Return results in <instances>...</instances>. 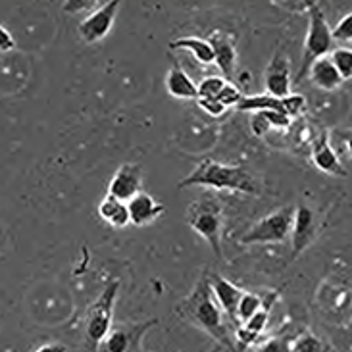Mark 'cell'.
Wrapping results in <instances>:
<instances>
[{
    "label": "cell",
    "mask_w": 352,
    "mask_h": 352,
    "mask_svg": "<svg viewBox=\"0 0 352 352\" xmlns=\"http://www.w3.org/2000/svg\"><path fill=\"white\" fill-rule=\"evenodd\" d=\"M318 233V219L316 214L308 206H298L295 210V221H293V231H291V241H293V254H300L308 245H312Z\"/></svg>",
    "instance_id": "obj_13"
},
{
    "label": "cell",
    "mask_w": 352,
    "mask_h": 352,
    "mask_svg": "<svg viewBox=\"0 0 352 352\" xmlns=\"http://www.w3.org/2000/svg\"><path fill=\"white\" fill-rule=\"evenodd\" d=\"M120 6H122L120 0H110L98 10H95L89 18H85L79 23V28H77L79 37L83 38L85 43H98V41L108 37V33L114 28Z\"/></svg>",
    "instance_id": "obj_7"
},
{
    "label": "cell",
    "mask_w": 352,
    "mask_h": 352,
    "mask_svg": "<svg viewBox=\"0 0 352 352\" xmlns=\"http://www.w3.org/2000/svg\"><path fill=\"white\" fill-rule=\"evenodd\" d=\"M308 77H310L312 83H314L316 87H320L322 91H337L339 87L343 85V77L339 76V72L335 69L329 56L316 60L314 64L310 66Z\"/></svg>",
    "instance_id": "obj_16"
},
{
    "label": "cell",
    "mask_w": 352,
    "mask_h": 352,
    "mask_svg": "<svg viewBox=\"0 0 352 352\" xmlns=\"http://www.w3.org/2000/svg\"><path fill=\"white\" fill-rule=\"evenodd\" d=\"M197 102H199L200 108H202L208 116H212V118H219V116H223L228 112V108L221 104L219 100H216V98H214V100H202V98H200Z\"/></svg>",
    "instance_id": "obj_31"
},
{
    "label": "cell",
    "mask_w": 352,
    "mask_h": 352,
    "mask_svg": "<svg viewBox=\"0 0 352 352\" xmlns=\"http://www.w3.org/2000/svg\"><path fill=\"white\" fill-rule=\"evenodd\" d=\"M267 314H270V312H266V310H260V312L252 316L248 322H245V324H243V327H245L247 331H250V333H254L260 337V335L264 333V329H266Z\"/></svg>",
    "instance_id": "obj_29"
},
{
    "label": "cell",
    "mask_w": 352,
    "mask_h": 352,
    "mask_svg": "<svg viewBox=\"0 0 352 352\" xmlns=\"http://www.w3.org/2000/svg\"><path fill=\"white\" fill-rule=\"evenodd\" d=\"M237 108L241 112H252V114H254V112H267V110L279 112V114H285L283 102H281L279 98H274L272 95H267V93L254 96H243V100L239 102Z\"/></svg>",
    "instance_id": "obj_20"
},
{
    "label": "cell",
    "mask_w": 352,
    "mask_h": 352,
    "mask_svg": "<svg viewBox=\"0 0 352 352\" xmlns=\"http://www.w3.org/2000/svg\"><path fill=\"white\" fill-rule=\"evenodd\" d=\"M308 18H310V23H308V33H306L305 41V58H302L300 72L295 77V83H300L305 77H308L310 66L314 64L316 60L329 56L335 43L324 10L320 8L318 2H312L308 6Z\"/></svg>",
    "instance_id": "obj_3"
},
{
    "label": "cell",
    "mask_w": 352,
    "mask_h": 352,
    "mask_svg": "<svg viewBox=\"0 0 352 352\" xmlns=\"http://www.w3.org/2000/svg\"><path fill=\"white\" fill-rule=\"evenodd\" d=\"M295 210L293 206L277 210L270 216L258 219L252 228L241 237V245H267V243H283L291 237L293 221H295Z\"/></svg>",
    "instance_id": "obj_6"
},
{
    "label": "cell",
    "mask_w": 352,
    "mask_h": 352,
    "mask_svg": "<svg viewBox=\"0 0 352 352\" xmlns=\"http://www.w3.org/2000/svg\"><path fill=\"white\" fill-rule=\"evenodd\" d=\"M95 4L96 2H93V0H67V2H64L62 10L66 14H77V12H85V10L95 6Z\"/></svg>",
    "instance_id": "obj_33"
},
{
    "label": "cell",
    "mask_w": 352,
    "mask_h": 352,
    "mask_svg": "<svg viewBox=\"0 0 352 352\" xmlns=\"http://www.w3.org/2000/svg\"><path fill=\"white\" fill-rule=\"evenodd\" d=\"M14 47H16L14 35L10 33L8 29L0 25V52H10Z\"/></svg>",
    "instance_id": "obj_34"
},
{
    "label": "cell",
    "mask_w": 352,
    "mask_h": 352,
    "mask_svg": "<svg viewBox=\"0 0 352 352\" xmlns=\"http://www.w3.org/2000/svg\"><path fill=\"white\" fill-rule=\"evenodd\" d=\"M185 187H208L218 190H233L243 195H262V185L254 175L239 166H226L216 160H202L192 172L179 183Z\"/></svg>",
    "instance_id": "obj_2"
},
{
    "label": "cell",
    "mask_w": 352,
    "mask_h": 352,
    "mask_svg": "<svg viewBox=\"0 0 352 352\" xmlns=\"http://www.w3.org/2000/svg\"><path fill=\"white\" fill-rule=\"evenodd\" d=\"M141 187H143V168L139 164H122L108 185V195L129 202L141 192Z\"/></svg>",
    "instance_id": "obj_9"
},
{
    "label": "cell",
    "mask_w": 352,
    "mask_h": 352,
    "mask_svg": "<svg viewBox=\"0 0 352 352\" xmlns=\"http://www.w3.org/2000/svg\"><path fill=\"white\" fill-rule=\"evenodd\" d=\"M329 144L333 146V151L341 158V162H343L344 156L352 162V129H333L329 133Z\"/></svg>",
    "instance_id": "obj_21"
},
{
    "label": "cell",
    "mask_w": 352,
    "mask_h": 352,
    "mask_svg": "<svg viewBox=\"0 0 352 352\" xmlns=\"http://www.w3.org/2000/svg\"><path fill=\"white\" fill-rule=\"evenodd\" d=\"M156 322L118 325L104 341V352H143V337Z\"/></svg>",
    "instance_id": "obj_8"
},
{
    "label": "cell",
    "mask_w": 352,
    "mask_h": 352,
    "mask_svg": "<svg viewBox=\"0 0 352 352\" xmlns=\"http://www.w3.org/2000/svg\"><path fill=\"white\" fill-rule=\"evenodd\" d=\"M208 43L214 50V62L221 69L223 79H228L231 83V79L235 76V67H237V48H235L233 38L226 35L223 31H214L210 35Z\"/></svg>",
    "instance_id": "obj_12"
},
{
    "label": "cell",
    "mask_w": 352,
    "mask_h": 352,
    "mask_svg": "<svg viewBox=\"0 0 352 352\" xmlns=\"http://www.w3.org/2000/svg\"><path fill=\"white\" fill-rule=\"evenodd\" d=\"M98 216L104 219L108 226L112 228H127L131 223V216H129V208L127 202L120 199H114L110 195H106L104 199L98 204Z\"/></svg>",
    "instance_id": "obj_18"
},
{
    "label": "cell",
    "mask_w": 352,
    "mask_h": 352,
    "mask_svg": "<svg viewBox=\"0 0 352 352\" xmlns=\"http://www.w3.org/2000/svg\"><path fill=\"white\" fill-rule=\"evenodd\" d=\"M210 287H212V293H214V298L219 305V308L226 312V314L237 322V308L241 298L245 295L243 289H239L237 285H233L231 281H228L226 277L218 276V274H210L208 276Z\"/></svg>",
    "instance_id": "obj_14"
},
{
    "label": "cell",
    "mask_w": 352,
    "mask_h": 352,
    "mask_svg": "<svg viewBox=\"0 0 352 352\" xmlns=\"http://www.w3.org/2000/svg\"><path fill=\"white\" fill-rule=\"evenodd\" d=\"M281 102H283V110H285L287 118H291V120L306 112V98L302 95H289L285 98H281Z\"/></svg>",
    "instance_id": "obj_26"
},
{
    "label": "cell",
    "mask_w": 352,
    "mask_h": 352,
    "mask_svg": "<svg viewBox=\"0 0 352 352\" xmlns=\"http://www.w3.org/2000/svg\"><path fill=\"white\" fill-rule=\"evenodd\" d=\"M170 48L172 50H185L192 56L199 60L200 64L208 66V64H214V50H212V45H210L206 38L200 37H183L175 38L170 43Z\"/></svg>",
    "instance_id": "obj_19"
},
{
    "label": "cell",
    "mask_w": 352,
    "mask_h": 352,
    "mask_svg": "<svg viewBox=\"0 0 352 352\" xmlns=\"http://www.w3.org/2000/svg\"><path fill=\"white\" fill-rule=\"evenodd\" d=\"M260 310H264V300L262 296L254 295V293H245L237 308V322H248L254 314H258Z\"/></svg>",
    "instance_id": "obj_22"
},
{
    "label": "cell",
    "mask_w": 352,
    "mask_h": 352,
    "mask_svg": "<svg viewBox=\"0 0 352 352\" xmlns=\"http://www.w3.org/2000/svg\"><path fill=\"white\" fill-rule=\"evenodd\" d=\"M331 35L337 43H352V12L337 21V25L331 29Z\"/></svg>",
    "instance_id": "obj_27"
},
{
    "label": "cell",
    "mask_w": 352,
    "mask_h": 352,
    "mask_svg": "<svg viewBox=\"0 0 352 352\" xmlns=\"http://www.w3.org/2000/svg\"><path fill=\"white\" fill-rule=\"evenodd\" d=\"M35 352H67V349L60 343H48L43 344V346H38Z\"/></svg>",
    "instance_id": "obj_35"
},
{
    "label": "cell",
    "mask_w": 352,
    "mask_h": 352,
    "mask_svg": "<svg viewBox=\"0 0 352 352\" xmlns=\"http://www.w3.org/2000/svg\"><path fill=\"white\" fill-rule=\"evenodd\" d=\"M258 352H291V344L283 339H267L266 343L260 344Z\"/></svg>",
    "instance_id": "obj_32"
},
{
    "label": "cell",
    "mask_w": 352,
    "mask_h": 352,
    "mask_svg": "<svg viewBox=\"0 0 352 352\" xmlns=\"http://www.w3.org/2000/svg\"><path fill=\"white\" fill-rule=\"evenodd\" d=\"M312 162L320 172L327 173V175H337V177H346L349 175L344 164L337 156L333 146L329 144V133L327 131H322L320 137L314 141V144H312Z\"/></svg>",
    "instance_id": "obj_11"
},
{
    "label": "cell",
    "mask_w": 352,
    "mask_h": 352,
    "mask_svg": "<svg viewBox=\"0 0 352 352\" xmlns=\"http://www.w3.org/2000/svg\"><path fill=\"white\" fill-rule=\"evenodd\" d=\"M175 312L183 320H187L189 324L197 325L202 331H206L214 339H218L219 343L231 349V341H229L226 325H223V314H221V308L214 298L208 276L200 279L199 285L195 287V291L175 306Z\"/></svg>",
    "instance_id": "obj_1"
},
{
    "label": "cell",
    "mask_w": 352,
    "mask_h": 352,
    "mask_svg": "<svg viewBox=\"0 0 352 352\" xmlns=\"http://www.w3.org/2000/svg\"><path fill=\"white\" fill-rule=\"evenodd\" d=\"M166 89L173 98L181 100H199V89L197 83L190 79L181 67H170L168 76H166Z\"/></svg>",
    "instance_id": "obj_17"
},
{
    "label": "cell",
    "mask_w": 352,
    "mask_h": 352,
    "mask_svg": "<svg viewBox=\"0 0 352 352\" xmlns=\"http://www.w3.org/2000/svg\"><path fill=\"white\" fill-rule=\"evenodd\" d=\"M118 291H120V281L112 279L104 291L98 295L95 302L91 305L89 312H87L85 322V333L87 341L91 343L93 349L104 341L110 329H112V314H114V305L118 298Z\"/></svg>",
    "instance_id": "obj_5"
},
{
    "label": "cell",
    "mask_w": 352,
    "mask_h": 352,
    "mask_svg": "<svg viewBox=\"0 0 352 352\" xmlns=\"http://www.w3.org/2000/svg\"><path fill=\"white\" fill-rule=\"evenodd\" d=\"M291 352H324V343L316 335L305 333L291 344Z\"/></svg>",
    "instance_id": "obj_25"
},
{
    "label": "cell",
    "mask_w": 352,
    "mask_h": 352,
    "mask_svg": "<svg viewBox=\"0 0 352 352\" xmlns=\"http://www.w3.org/2000/svg\"><path fill=\"white\" fill-rule=\"evenodd\" d=\"M229 81L228 79H223V77L219 76H210L204 77L200 83H197V89H199V100H214V98H218L219 93L223 91V87L228 85Z\"/></svg>",
    "instance_id": "obj_23"
},
{
    "label": "cell",
    "mask_w": 352,
    "mask_h": 352,
    "mask_svg": "<svg viewBox=\"0 0 352 352\" xmlns=\"http://www.w3.org/2000/svg\"><path fill=\"white\" fill-rule=\"evenodd\" d=\"M187 223L192 231L208 243L214 254L221 256V229H223V212L218 200L204 199L190 202L187 210Z\"/></svg>",
    "instance_id": "obj_4"
},
{
    "label": "cell",
    "mask_w": 352,
    "mask_h": 352,
    "mask_svg": "<svg viewBox=\"0 0 352 352\" xmlns=\"http://www.w3.org/2000/svg\"><path fill=\"white\" fill-rule=\"evenodd\" d=\"M329 60L339 72V76L343 77V81L352 79V50L351 48H335L329 54Z\"/></svg>",
    "instance_id": "obj_24"
},
{
    "label": "cell",
    "mask_w": 352,
    "mask_h": 352,
    "mask_svg": "<svg viewBox=\"0 0 352 352\" xmlns=\"http://www.w3.org/2000/svg\"><path fill=\"white\" fill-rule=\"evenodd\" d=\"M250 129H252V133L256 135V137H264L272 129V125H270L266 116L262 114V112H254V114L250 116Z\"/></svg>",
    "instance_id": "obj_30"
},
{
    "label": "cell",
    "mask_w": 352,
    "mask_h": 352,
    "mask_svg": "<svg viewBox=\"0 0 352 352\" xmlns=\"http://www.w3.org/2000/svg\"><path fill=\"white\" fill-rule=\"evenodd\" d=\"M264 83H266V93L272 95L274 98H285L291 95V64H289V58L277 50L276 54L272 56L270 64L266 67V74H264Z\"/></svg>",
    "instance_id": "obj_10"
},
{
    "label": "cell",
    "mask_w": 352,
    "mask_h": 352,
    "mask_svg": "<svg viewBox=\"0 0 352 352\" xmlns=\"http://www.w3.org/2000/svg\"><path fill=\"white\" fill-rule=\"evenodd\" d=\"M127 208H129L131 223L137 226V228L148 226V223H153V221H156L160 216L166 214V208L162 204L156 202L153 195L143 192V190L127 202Z\"/></svg>",
    "instance_id": "obj_15"
},
{
    "label": "cell",
    "mask_w": 352,
    "mask_h": 352,
    "mask_svg": "<svg viewBox=\"0 0 352 352\" xmlns=\"http://www.w3.org/2000/svg\"><path fill=\"white\" fill-rule=\"evenodd\" d=\"M243 93L239 91L237 85H233V83H228V85L223 87V91L219 93V96L216 100H219L221 104L226 106V108H231V106H239V102L243 100Z\"/></svg>",
    "instance_id": "obj_28"
}]
</instances>
